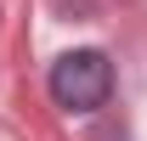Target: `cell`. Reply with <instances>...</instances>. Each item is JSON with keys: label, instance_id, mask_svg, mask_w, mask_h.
<instances>
[{"label": "cell", "instance_id": "1", "mask_svg": "<svg viewBox=\"0 0 147 141\" xmlns=\"http://www.w3.org/2000/svg\"><path fill=\"white\" fill-rule=\"evenodd\" d=\"M45 85H51V102L68 107V113H96V107L113 96V62L102 51H68L57 56L51 73H45Z\"/></svg>", "mask_w": 147, "mask_h": 141}]
</instances>
